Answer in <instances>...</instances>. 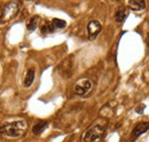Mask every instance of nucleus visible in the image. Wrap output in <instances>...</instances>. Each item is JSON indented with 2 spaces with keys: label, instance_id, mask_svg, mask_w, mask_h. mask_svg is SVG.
I'll list each match as a JSON object with an SVG mask.
<instances>
[{
  "label": "nucleus",
  "instance_id": "nucleus-1",
  "mask_svg": "<svg viewBox=\"0 0 149 142\" xmlns=\"http://www.w3.org/2000/svg\"><path fill=\"white\" fill-rule=\"evenodd\" d=\"M28 123L24 119H19L10 123H3L0 126V134L7 138H21L26 133Z\"/></svg>",
  "mask_w": 149,
  "mask_h": 142
},
{
  "label": "nucleus",
  "instance_id": "nucleus-2",
  "mask_svg": "<svg viewBox=\"0 0 149 142\" xmlns=\"http://www.w3.org/2000/svg\"><path fill=\"white\" fill-rule=\"evenodd\" d=\"M104 135V127L102 125H94L90 127L81 138L83 142H100Z\"/></svg>",
  "mask_w": 149,
  "mask_h": 142
},
{
  "label": "nucleus",
  "instance_id": "nucleus-3",
  "mask_svg": "<svg viewBox=\"0 0 149 142\" xmlns=\"http://www.w3.org/2000/svg\"><path fill=\"white\" fill-rule=\"evenodd\" d=\"M92 87H93V83H92L91 79H88V78H80L74 84V92L77 95L83 96V95L87 94L92 89Z\"/></svg>",
  "mask_w": 149,
  "mask_h": 142
},
{
  "label": "nucleus",
  "instance_id": "nucleus-4",
  "mask_svg": "<svg viewBox=\"0 0 149 142\" xmlns=\"http://www.w3.org/2000/svg\"><path fill=\"white\" fill-rule=\"evenodd\" d=\"M19 3L16 1H10L8 2L2 10V15H1V19L2 21H10L15 17L19 13Z\"/></svg>",
  "mask_w": 149,
  "mask_h": 142
},
{
  "label": "nucleus",
  "instance_id": "nucleus-5",
  "mask_svg": "<svg viewBox=\"0 0 149 142\" xmlns=\"http://www.w3.org/2000/svg\"><path fill=\"white\" fill-rule=\"evenodd\" d=\"M101 29H102V26H101V24H100V22H97V21H91L90 23H88V25H87V33H88V38L90 39H95L97 35L101 32Z\"/></svg>",
  "mask_w": 149,
  "mask_h": 142
},
{
  "label": "nucleus",
  "instance_id": "nucleus-6",
  "mask_svg": "<svg viewBox=\"0 0 149 142\" xmlns=\"http://www.w3.org/2000/svg\"><path fill=\"white\" fill-rule=\"evenodd\" d=\"M148 129H149V122H145V123H140V124H138L134 128H133V131H132V134H131V139H132V141L135 140V139H136L138 136H140L141 134L146 133Z\"/></svg>",
  "mask_w": 149,
  "mask_h": 142
},
{
  "label": "nucleus",
  "instance_id": "nucleus-7",
  "mask_svg": "<svg viewBox=\"0 0 149 142\" xmlns=\"http://www.w3.org/2000/svg\"><path fill=\"white\" fill-rule=\"evenodd\" d=\"M47 25H48V31L49 32H54L57 29H63L67 23L63 19H60V18H53L51 22H47Z\"/></svg>",
  "mask_w": 149,
  "mask_h": 142
},
{
  "label": "nucleus",
  "instance_id": "nucleus-8",
  "mask_svg": "<svg viewBox=\"0 0 149 142\" xmlns=\"http://www.w3.org/2000/svg\"><path fill=\"white\" fill-rule=\"evenodd\" d=\"M48 125H49V123L47 120H40V122H38L37 124L33 126V128H32V133L35 135H40L48 127Z\"/></svg>",
  "mask_w": 149,
  "mask_h": 142
},
{
  "label": "nucleus",
  "instance_id": "nucleus-9",
  "mask_svg": "<svg viewBox=\"0 0 149 142\" xmlns=\"http://www.w3.org/2000/svg\"><path fill=\"white\" fill-rule=\"evenodd\" d=\"M35 74H36V71L33 68H30L29 70L26 71V74H25V78H24V87H30L35 80Z\"/></svg>",
  "mask_w": 149,
  "mask_h": 142
},
{
  "label": "nucleus",
  "instance_id": "nucleus-10",
  "mask_svg": "<svg viewBox=\"0 0 149 142\" xmlns=\"http://www.w3.org/2000/svg\"><path fill=\"white\" fill-rule=\"evenodd\" d=\"M127 15H129V10L125 8V7H122V8H118L117 10H116V13H115V19L118 22V23H122V22H124L125 21V18L127 17Z\"/></svg>",
  "mask_w": 149,
  "mask_h": 142
},
{
  "label": "nucleus",
  "instance_id": "nucleus-11",
  "mask_svg": "<svg viewBox=\"0 0 149 142\" xmlns=\"http://www.w3.org/2000/svg\"><path fill=\"white\" fill-rule=\"evenodd\" d=\"M129 6H130L133 10H142V9H145L146 3L142 0H135V1L132 0V1L129 2Z\"/></svg>",
  "mask_w": 149,
  "mask_h": 142
},
{
  "label": "nucleus",
  "instance_id": "nucleus-12",
  "mask_svg": "<svg viewBox=\"0 0 149 142\" xmlns=\"http://www.w3.org/2000/svg\"><path fill=\"white\" fill-rule=\"evenodd\" d=\"M38 21H39V17H38V16H33V17H31L29 19V22H28V24H26V28H28L29 31L36 30V28H37V25H38Z\"/></svg>",
  "mask_w": 149,
  "mask_h": 142
},
{
  "label": "nucleus",
  "instance_id": "nucleus-13",
  "mask_svg": "<svg viewBox=\"0 0 149 142\" xmlns=\"http://www.w3.org/2000/svg\"><path fill=\"white\" fill-rule=\"evenodd\" d=\"M41 32H42V33H47V32H49V31H48V25H47V22H45V23L41 25Z\"/></svg>",
  "mask_w": 149,
  "mask_h": 142
},
{
  "label": "nucleus",
  "instance_id": "nucleus-14",
  "mask_svg": "<svg viewBox=\"0 0 149 142\" xmlns=\"http://www.w3.org/2000/svg\"><path fill=\"white\" fill-rule=\"evenodd\" d=\"M141 110H145V106H140V108H138V109H136L138 113H142V111H141Z\"/></svg>",
  "mask_w": 149,
  "mask_h": 142
},
{
  "label": "nucleus",
  "instance_id": "nucleus-15",
  "mask_svg": "<svg viewBox=\"0 0 149 142\" xmlns=\"http://www.w3.org/2000/svg\"><path fill=\"white\" fill-rule=\"evenodd\" d=\"M147 45H148V47H149V32L147 33Z\"/></svg>",
  "mask_w": 149,
  "mask_h": 142
}]
</instances>
